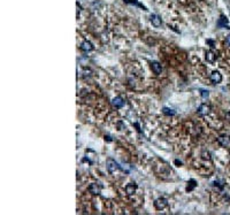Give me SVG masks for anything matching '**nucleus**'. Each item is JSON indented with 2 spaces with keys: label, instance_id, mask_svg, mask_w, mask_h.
I'll return each mask as SVG.
<instances>
[{
  "label": "nucleus",
  "instance_id": "11",
  "mask_svg": "<svg viewBox=\"0 0 230 215\" xmlns=\"http://www.w3.org/2000/svg\"><path fill=\"white\" fill-rule=\"evenodd\" d=\"M151 67H152V72H154V74H157V75H160L161 72H162V67H161V64H159V62H157V61L152 62Z\"/></svg>",
  "mask_w": 230,
  "mask_h": 215
},
{
  "label": "nucleus",
  "instance_id": "7",
  "mask_svg": "<svg viewBox=\"0 0 230 215\" xmlns=\"http://www.w3.org/2000/svg\"><path fill=\"white\" fill-rule=\"evenodd\" d=\"M209 78H211V81H212L214 84H219V83H221V81H222V76H221V74L219 72H213L211 74Z\"/></svg>",
  "mask_w": 230,
  "mask_h": 215
},
{
  "label": "nucleus",
  "instance_id": "4",
  "mask_svg": "<svg viewBox=\"0 0 230 215\" xmlns=\"http://www.w3.org/2000/svg\"><path fill=\"white\" fill-rule=\"evenodd\" d=\"M167 205H168V201H167V199H165V198H159V199H157L154 201V207L157 208L158 211L163 209Z\"/></svg>",
  "mask_w": 230,
  "mask_h": 215
},
{
  "label": "nucleus",
  "instance_id": "1",
  "mask_svg": "<svg viewBox=\"0 0 230 215\" xmlns=\"http://www.w3.org/2000/svg\"><path fill=\"white\" fill-rule=\"evenodd\" d=\"M217 143L223 147H228L230 146V136L228 135H221L217 138Z\"/></svg>",
  "mask_w": 230,
  "mask_h": 215
},
{
  "label": "nucleus",
  "instance_id": "19",
  "mask_svg": "<svg viewBox=\"0 0 230 215\" xmlns=\"http://www.w3.org/2000/svg\"><path fill=\"white\" fill-rule=\"evenodd\" d=\"M175 163H176V165H181L182 162H181V161H178V160H175Z\"/></svg>",
  "mask_w": 230,
  "mask_h": 215
},
{
  "label": "nucleus",
  "instance_id": "6",
  "mask_svg": "<svg viewBox=\"0 0 230 215\" xmlns=\"http://www.w3.org/2000/svg\"><path fill=\"white\" fill-rule=\"evenodd\" d=\"M150 21H151L152 25L155 27V28H159V27L161 25V23H162L161 17L159 15H157V14H152V15L150 16Z\"/></svg>",
  "mask_w": 230,
  "mask_h": 215
},
{
  "label": "nucleus",
  "instance_id": "8",
  "mask_svg": "<svg viewBox=\"0 0 230 215\" xmlns=\"http://www.w3.org/2000/svg\"><path fill=\"white\" fill-rule=\"evenodd\" d=\"M112 105H113L115 108H122L123 105H124V100H123L121 97H115V98L112 100Z\"/></svg>",
  "mask_w": 230,
  "mask_h": 215
},
{
  "label": "nucleus",
  "instance_id": "15",
  "mask_svg": "<svg viewBox=\"0 0 230 215\" xmlns=\"http://www.w3.org/2000/svg\"><path fill=\"white\" fill-rule=\"evenodd\" d=\"M124 2H127V4H132V5H136V6H138V7L143 8V9H146V8L144 7L143 5H141L137 0H124Z\"/></svg>",
  "mask_w": 230,
  "mask_h": 215
},
{
  "label": "nucleus",
  "instance_id": "3",
  "mask_svg": "<svg viewBox=\"0 0 230 215\" xmlns=\"http://www.w3.org/2000/svg\"><path fill=\"white\" fill-rule=\"evenodd\" d=\"M119 168H120V166L114 161V160L109 159L107 161V170H108L111 174H114L116 170H119Z\"/></svg>",
  "mask_w": 230,
  "mask_h": 215
},
{
  "label": "nucleus",
  "instance_id": "16",
  "mask_svg": "<svg viewBox=\"0 0 230 215\" xmlns=\"http://www.w3.org/2000/svg\"><path fill=\"white\" fill-rule=\"evenodd\" d=\"M163 114H166V115H175V112L173 109H170V108H163Z\"/></svg>",
  "mask_w": 230,
  "mask_h": 215
},
{
  "label": "nucleus",
  "instance_id": "10",
  "mask_svg": "<svg viewBox=\"0 0 230 215\" xmlns=\"http://www.w3.org/2000/svg\"><path fill=\"white\" fill-rule=\"evenodd\" d=\"M124 190H126V193H127V194L131 196V194H134V193L136 192V190H137V185H136L135 183L128 184L127 186L124 188Z\"/></svg>",
  "mask_w": 230,
  "mask_h": 215
},
{
  "label": "nucleus",
  "instance_id": "14",
  "mask_svg": "<svg viewBox=\"0 0 230 215\" xmlns=\"http://www.w3.org/2000/svg\"><path fill=\"white\" fill-rule=\"evenodd\" d=\"M196 186H197V183H196V181H195V180H190V181L188 182L186 191H192V190H193Z\"/></svg>",
  "mask_w": 230,
  "mask_h": 215
},
{
  "label": "nucleus",
  "instance_id": "2",
  "mask_svg": "<svg viewBox=\"0 0 230 215\" xmlns=\"http://www.w3.org/2000/svg\"><path fill=\"white\" fill-rule=\"evenodd\" d=\"M87 190H89L90 193H92V194H100V192H101V185L98 183H92L89 185Z\"/></svg>",
  "mask_w": 230,
  "mask_h": 215
},
{
  "label": "nucleus",
  "instance_id": "13",
  "mask_svg": "<svg viewBox=\"0 0 230 215\" xmlns=\"http://www.w3.org/2000/svg\"><path fill=\"white\" fill-rule=\"evenodd\" d=\"M215 59H216V55H215L214 52H212V51H208V52L206 53L207 62H209V64H214Z\"/></svg>",
  "mask_w": 230,
  "mask_h": 215
},
{
  "label": "nucleus",
  "instance_id": "18",
  "mask_svg": "<svg viewBox=\"0 0 230 215\" xmlns=\"http://www.w3.org/2000/svg\"><path fill=\"white\" fill-rule=\"evenodd\" d=\"M227 43H228V44L230 45V35H228V36H227Z\"/></svg>",
  "mask_w": 230,
  "mask_h": 215
},
{
  "label": "nucleus",
  "instance_id": "5",
  "mask_svg": "<svg viewBox=\"0 0 230 215\" xmlns=\"http://www.w3.org/2000/svg\"><path fill=\"white\" fill-rule=\"evenodd\" d=\"M209 111H211V107H209V105H207V104H201L200 106L198 107V114L200 115V116H205V115H207L208 113H209Z\"/></svg>",
  "mask_w": 230,
  "mask_h": 215
},
{
  "label": "nucleus",
  "instance_id": "17",
  "mask_svg": "<svg viewBox=\"0 0 230 215\" xmlns=\"http://www.w3.org/2000/svg\"><path fill=\"white\" fill-rule=\"evenodd\" d=\"M200 95H201V97H203L204 99L208 98V96H209V93H208L207 90H200Z\"/></svg>",
  "mask_w": 230,
  "mask_h": 215
},
{
  "label": "nucleus",
  "instance_id": "9",
  "mask_svg": "<svg viewBox=\"0 0 230 215\" xmlns=\"http://www.w3.org/2000/svg\"><path fill=\"white\" fill-rule=\"evenodd\" d=\"M81 50L84 51V52H90L93 50V45L89 41V40H84L82 44H81Z\"/></svg>",
  "mask_w": 230,
  "mask_h": 215
},
{
  "label": "nucleus",
  "instance_id": "12",
  "mask_svg": "<svg viewBox=\"0 0 230 215\" xmlns=\"http://www.w3.org/2000/svg\"><path fill=\"white\" fill-rule=\"evenodd\" d=\"M227 23H228V18H227L226 16L221 15L220 20L217 21V25H219L220 28H229V27L227 25Z\"/></svg>",
  "mask_w": 230,
  "mask_h": 215
}]
</instances>
